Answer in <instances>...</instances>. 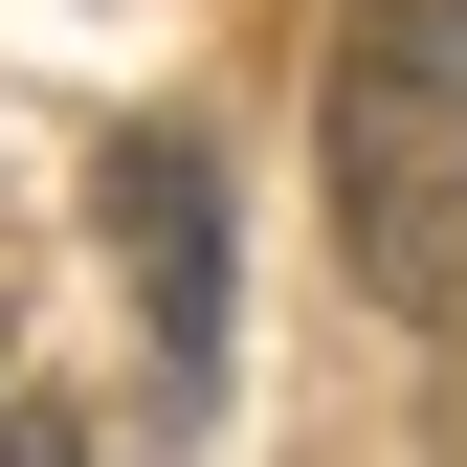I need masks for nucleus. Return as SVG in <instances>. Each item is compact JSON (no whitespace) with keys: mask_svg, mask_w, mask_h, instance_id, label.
<instances>
[{"mask_svg":"<svg viewBox=\"0 0 467 467\" xmlns=\"http://www.w3.org/2000/svg\"><path fill=\"white\" fill-rule=\"evenodd\" d=\"M89 201H111V267H134L156 357L201 379V357H223V156L156 111V134H111V179H89Z\"/></svg>","mask_w":467,"mask_h":467,"instance_id":"2","label":"nucleus"},{"mask_svg":"<svg viewBox=\"0 0 467 467\" xmlns=\"http://www.w3.org/2000/svg\"><path fill=\"white\" fill-rule=\"evenodd\" d=\"M312 179H334V267H357V312L445 334V312H467V0H334Z\"/></svg>","mask_w":467,"mask_h":467,"instance_id":"1","label":"nucleus"}]
</instances>
